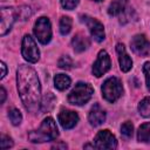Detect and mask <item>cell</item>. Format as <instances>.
Listing matches in <instances>:
<instances>
[{
	"mask_svg": "<svg viewBox=\"0 0 150 150\" xmlns=\"http://www.w3.org/2000/svg\"><path fill=\"white\" fill-rule=\"evenodd\" d=\"M90 45V41L89 39L83 35V34H76L73 39H71V46L74 48L75 52L77 53H81V52H84Z\"/></svg>",
	"mask_w": 150,
	"mask_h": 150,
	"instance_id": "16",
	"label": "cell"
},
{
	"mask_svg": "<svg viewBox=\"0 0 150 150\" xmlns=\"http://www.w3.org/2000/svg\"><path fill=\"white\" fill-rule=\"evenodd\" d=\"M0 13H1L0 34L5 35L11 30V28L15 21V18H16V12L12 7H2L0 9Z\"/></svg>",
	"mask_w": 150,
	"mask_h": 150,
	"instance_id": "11",
	"label": "cell"
},
{
	"mask_svg": "<svg viewBox=\"0 0 150 150\" xmlns=\"http://www.w3.org/2000/svg\"><path fill=\"white\" fill-rule=\"evenodd\" d=\"M108 13L110 16H117L121 23H127L131 20L132 8L129 6L128 0H114L108 8Z\"/></svg>",
	"mask_w": 150,
	"mask_h": 150,
	"instance_id": "5",
	"label": "cell"
},
{
	"mask_svg": "<svg viewBox=\"0 0 150 150\" xmlns=\"http://www.w3.org/2000/svg\"><path fill=\"white\" fill-rule=\"evenodd\" d=\"M82 21L87 25V27H88V29H89L91 36H93L97 42H101V41L104 40V38H105L104 27H103V25H102L98 20H96V19H94V18H90V16H88V15H83V16H82Z\"/></svg>",
	"mask_w": 150,
	"mask_h": 150,
	"instance_id": "10",
	"label": "cell"
},
{
	"mask_svg": "<svg viewBox=\"0 0 150 150\" xmlns=\"http://www.w3.org/2000/svg\"><path fill=\"white\" fill-rule=\"evenodd\" d=\"M70 77L64 74H57L54 77V86L59 90H66L70 86Z\"/></svg>",
	"mask_w": 150,
	"mask_h": 150,
	"instance_id": "18",
	"label": "cell"
},
{
	"mask_svg": "<svg viewBox=\"0 0 150 150\" xmlns=\"http://www.w3.org/2000/svg\"><path fill=\"white\" fill-rule=\"evenodd\" d=\"M8 117L13 125H19L22 121V115H21L20 110H18V109H11L8 111Z\"/></svg>",
	"mask_w": 150,
	"mask_h": 150,
	"instance_id": "22",
	"label": "cell"
},
{
	"mask_svg": "<svg viewBox=\"0 0 150 150\" xmlns=\"http://www.w3.org/2000/svg\"><path fill=\"white\" fill-rule=\"evenodd\" d=\"M57 64H59V67H60L61 69H70V68L73 67V60H71L68 55H64V56H62V57L59 60Z\"/></svg>",
	"mask_w": 150,
	"mask_h": 150,
	"instance_id": "24",
	"label": "cell"
},
{
	"mask_svg": "<svg viewBox=\"0 0 150 150\" xmlns=\"http://www.w3.org/2000/svg\"><path fill=\"white\" fill-rule=\"evenodd\" d=\"M0 95H1V98H0V103H4L5 102V98H6V90H5V88L4 87H1V89H0Z\"/></svg>",
	"mask_w": 150,
	"mask_h": 150,
	"instance_id": "30",
	"label": "cell"
},
{
	"mask_svg": "<svg viewBox=\"0 0 150 150\" xmlns=\"http://www.w3.org/2000/svg\"><path fill=\"white\" fill-rule=\"evenodd\" d=\"M1 69H2V71H1V75H0V79H4V77L6 76V74H7V67H6V64H5V62H1Z\"/></svg>",
	"mask_w": 150,
	"mask_h": 150,
	"instance_id": "29",
	"label": "cell"
},
{
	"mask_svg": "<svg viewBox=\"0 0 150 150\" xmlns=\"http://www.w3.org/2000/svg\"><path fill=\"white\" fill-rule=\"evenodd\" d=\"M130 48L135 54L139 56H146L150 53V42L143 34H137L131 39Z\"/></svg>",
	"mask_w": 150,
	"mask_h": 150,
	"instance_id": "12",
	"label": "cell"
},
{
	"mask_svg": "<svg viewBox=\"0 0 150 150\" xmlns=\"http://www.w3.org/2000/svg\"><path fill=\"white\" fill-rule=\"evenodd\" d=\"M53 148H63V149H66L67 145H66V144H56V145H54Z\"/></svg>",
	"mask_w": 150,
	"mask_h": 150,
	"instance_id": "31",
	"label": "cell"
},
{
	"mask_svg": "<svg viewBox=\"0 0 150 150\" xmlns=\"http://www.w3.org/2000/svg\"><path fill=\"white\" fill-rule=\"evenodd\" d=\"M138 111L143 117H150V96L138 103Z\"/></svg>",
	"mask_w": 150,
	"mask_h": 150,
	"instance_id": "20",
	"label": "cell"
},
{
	"mask_svg": "<svg viewBox=\"0 0 150 150\" xmlns=\"http://www.w3.org/2000/svg\"><path fill=\"white\" fill-rule=\"evenodd\" d=\"M59 122L63 129H71L79 122V115L76 111L62 109L59 114Z\"/></svg>",
	"mask_w": 150,
	"mask_h": 150,
	"instance_id": "13",
	"label": "cell"
},
{
	"mask_svg": "<svg viewBox=\"0 0 150 150\" xmlns=\"http://www.w3.org/2000/svg\"><path fill=\"white\" fill-rule=\"evenodd\" d=\"M34 34L36 36V39L42 43V45H47L50 39H52V26H50V21L48 18L46 16H41L35 21L34 25Z\"/></svg>",
	"mask_w": 150,
	"mask_h": 150,
	"instance_id": "7",
	"label": "cell"
},
{
	"mask_svg": "<svg viewBox=\"0 0 150 150\" xmlns=\"http://www.w3.org/2000/svg\"><path fill=\"white\" fill-rule=\"evenodd\" d=\"M94 1H97L98 2V1H102V0H94Z\"/></svg>",
	"mask_w": 150,
	"mask_h": 150,
	"instance_id": "32",
	"label": "cell"
},
{
	"mask_svg": "<svg viewBox=\"0 0 150 150\" xmlns=\"http://www.w3.org/2000/svg\"><path fill=\"white\" fill-rule=\"evenodd\" d=\"M60 2H61V6H62L64 9L71 11V9H74V8L79 5L80 0H60Z\"/></svg>",
	"mask_w": 150,
	"mask_h": 150,
	"instance_id": "25",
	"label": "cell"
},
{
	"mask_svg": "<svg viewBox=\"0 0 150 150\" xmlns=\"http://www.w3.org/2000/svg\"><path fill=\"white\" fill-rule=\"evenodd\" d=\"M116 53L118 55V62H120V68L122 71L127 73L131 69L132 67V60L131 57L128 55L125 47L123 43H117L116 45Z\"/></svg>",
	"mask_w": 150,
	"mask_h": 150,
	"instance_id": "14",
	"label": "cell"
},
{
	"mask_svg": "<svg viewBox=\"0 0 150 150\" xmlns=\"http://www.w3.org/2000/svg\"><path fill=\"white\" fill-rule=\"evenodd\" d=\"M121 132H122V135H124L128 138L131 137L132 136V132H134V125H132V123L129 122V121L124 122L121 125Z\"/></svg>",
	"mask_w": 150,
	"mask_h": 150,
	"instance_id": "23",
	"label": "cell"
},
{
	"mask_svg": "<svg viewBox=\"0 0 150 150\" xmlns=\"http://www.w3.org/2000/svg\"><path fill=\"white\" fill-rule=\"evenodd\" d=\"M0 145H1V149H9L13 146V141L11 137H8L6 135H1Z\"/></svg>",
	"mask_w": 150,
	"mask_h": 150,
	"instance_id": "27",
	"label": "cell"
},
{
	"mask_svg": "<svg viewBox=\"0 0 150 150\" xmlns=\"http://www.w3.org/2000/svg\"><path fill=\"white\" fill-rule=\"evenodd\" d=\"M30 14H32V11H30V8L27 7V6L21 7V8L19 9V12L16 13V15H18L21 20H26V19H28V18L30 16Z\"/></svg>",
	"mask_w": 150,
	"mask_h": 150,
	"instance_id": "26",
	"label": "cell"
},
{
	"mask_svg": "<svg viewBox=\"0 0 150 150\" xmlns=\"http://www.w3.org/2000/svg\"><path fill=\"white\" fill-rule=\"evenodd\" d=\"M137 139L142 143H150V122L143 123L137 130Z\"/></svg>",
	"mask_w": 150,
	"mask_h": 150,
	"instance_id": "17",
	"label": "cell"
},
{
	"mask_svg": "<svg viewBox=\"0 0 150 150\" xmlns=\"http://www.w3.org/2000/svg\"><path fill=\"white\" fill-rule=\"evenodd\" d=\"M88 120L93 127H98L105 121V111L100 107V104L95 103L89 111Z\"/></svg>",
	"mask_w": 150,
	"mask_h": 150,
	"instance_id": "15",
	"label": "cell"
},
{
	"mask_svg": "<svg viewBox=\"0 0 150 150\" xmlns=\"http://www.w3.org/2000/svg\"><path fill=\"white\" fill-rule=\"evenodd\" d=\"M55 103V97L52 93H48L47 95H45L42 102H41V110L42 111H49Z\"/></svg>",
	"mask_w": 150,
	"mask_h": 150,
	"instance_id": "19",
	"label": "cell"
},
{
	"mask_svg": "<svg viewBox=\"0 0 150 150\" xmlns=\"http://www.w3.org/2000/svg\"><path fill=\"white\" fill-rule=\"evenodd\" d=\"M110 66H111L110 56H109V54L105 50L102 49V50L98 52L97 59H96V61L93 64L91 71H93V74L96 77H101L103 74H105L110 69Z\"/></svg>",
	"mask_w": 150,
	"mask_h": 150,
	"instance_id": "9",
	"label": "cell"
},
{
	"mask_svg": "<svg viewBox=\"0 0 150 150\" xmlns=\"http://www.w3.org/2000/svg\"><path fill=\"white\" fill-rule=\"evenodd\" d=\"M71 19L69 16H62L60 20V33L62 35H67L71 29Z\"/></svg>",
	"mask_w": 150,
	"mask_h": 150,
	"instance_id": "21",
	"label": "cell"
},
{
	"mask_svg": "<svg viewBox=\"0 0 150 150\" xmlns=\"http://www.w3.org/2000/svg\"><path fill=\"white\" fill-rule=\"evenodd\" d=\"M94 145L96 149H116L117 141L109 130H101L94 138Z\"/></svg>",
	"mask_w": 150,
	"mask_h": 150,
	"instance_id": "8",
	"label": "cell"
},
{
	"mask_svg": "<svg viewBox=\"0 0 150 150\" xmlns=\"http://www.w3.org/2000/svg\"><path fill=\"white\" fill-rule=\"evenodd\" d=\"M59 130L55 121L52 117H46L38 130H32L28 134V139L33 143H43L56 139Z\"/></svg>",
	"mask_w": 150,
	"mask_h": 150,
	"instance_id": "2",
	"label": "cell"
},
{
	"mask_svg": "<svg viewBox=\"0 0 150 150\" xmlns=\"http://www.w3.org/2000/svg\"><path fill=\"white\" fill-rule=\"evenodd\" d=\"M21 54H22L23 59L30 63L38 62V60L40 57V50L36 46V42L29 34H26L22 39Z\"/></svg>",
	"mask_w": 150,
	"mask_h": 150,
	"instance_id": "6",
	"label": "cell"
},
{
	"mask_svg": "<svg viewBox=\"0 0 150 150\" xmlns=\"http://www.w3.org/2000/svg\"><path fill=\"white\" fill-rule=\"evenodd\" d=\"M16 86L25 108L32 114L38 112L41 108V86L36 71L27 64H21L16 71Z\"/></svg>",
	"mask_w": 150,
	"mask_h": 150,
	"instance_id": "1",
	"label": "cell"
},
{
	"mask_svg": "<svg viewBox=\"0 0 150 150\" xmlns=\"http://www.w3.org/2000/svg\"><path fill=\"white\" fill-rule=\"evenodd\" d=\"M101 89H102V96H103V98L105 101L110 102V103H114L115 101H117L120 98V96L122 95V93H123L122 83L115 76L107 79L103 82Z\"/></svg>",
	"mask_w": 150,
	"mask_h": 150,
	"instance_id": "4",
	"label": "cell"
},
{
	"mask_svg": "<svg viewBox=\"0 0 150 150\" xmlns=\"http://www.w3.org/2000/svg\"><path fill=\"white\" fill-rule=\"evenodd\" d=\"M143 73L145 75V82H146V88L150 91V61L145 62L143 66Z\"/></svg>",
	"mask_w": 150,
	"mask_h": 150,
	"instance_id": "28",
	"label": "cell"
},
{
	"mask_svg": "<svg viewBox=\"0 0 150 150\" xmlns=\"http://www.w3.org/2000/svg\"><path fill=\"white\" fill-rule=\"evenodd\" d=\"M93 94L94 89L90 84L84 82H77L68 95V102L73 105H83L91 98Z\"/></svg>",
	"mask_w": 150,
	"mask_h": 150,
	"instance_id": "3",
	"label": "cell"
}]
</instances>
